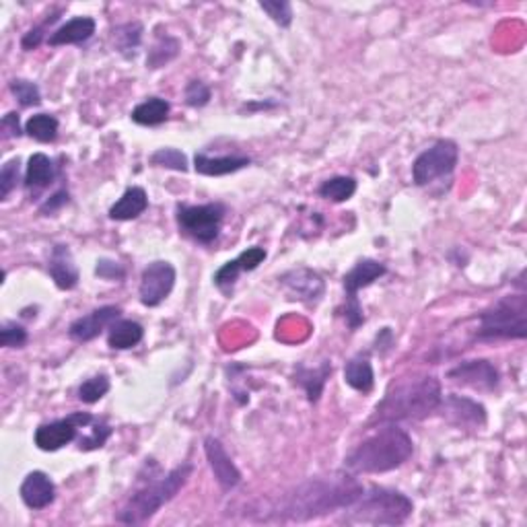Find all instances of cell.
Instances as JSON below:
<instances>
[{
  "label": "cell",
  "instance_id": "1",
  "mask_svg": "<svg viewBox=\"0 0 527 527\" xmlns=\"http://www.w3.org/2000/svg\"><path fill=\"white\" fill-rule=\"evenodd\" d=\"M363 490V484L350 471L309 478L282 497L279 515L289 522H311V519L352 507Z\"/></svg>",
  "mask_w": 527,
  "mask_h": 527
},
{
  "label": "cell",
  "instance_id": "2",
  "mask_svg": "<svg viewBox=\"0 0 527 527\" xmlns=\"http://www.w3.org/2000/svg\"><path fill=\"white\" fill-rule=\"evenodd\" d=\"M441 400V384L433 376L398 379L376 406L369 425H398L404 420H422L439 410Z\"/></svg>",
  "mask_w": 527,
  "mask_h": 527
},
{
  "label": "cell",
  "instance_id": "3",
  "mask_svg": "<svg viewBox=\"0 0 527 527\" xmlns=\"http://www.w3.org/2000/svg\"><path fill=\"white\" fill-rule=\"evenodd\" d=\"M144 466L149 470V476L143 478V474H138L136 490L132 492L126 505H124L122 511L116 515L120 523H147L151 517L157 515V511L161 509L165 503L176 498L177 492L188 484L192 476L190 463H182V466L169 470L168 474H161L159 466L152 460H147Z\"/></svg>",
  "mask_w": 527,
  "mask_h": 527
},
{
  "label": "cell",
  "instance_id": "4",
  "mask_svg": "<svg viewBox=\"0 0 527 527\" xmlns=\"http://www.w3.org/2000/svg\"><path fill=\"white\" fill-rule=\"evenodd\" d=\"M414 454V441L398 425H381L344 457V468L350 474H385L398 470Z\"/></svg>",
  "mask_w": 527,
  "mask_h": 527
},
{
  "label": "cell",
  "instance_id": "5",
  "mask_svg": "<svg viewBox=\"0 0 527 527\" xmlns=\"http://www.w3.org/2000/svg\"><path fill=\"white\" fill-rule=\"evenodd\" d=\"M349 511V522L352 523L402 525L412 517L414 503L400 490L371 487L363 490V495Z\"/></svg>",
  "mask_w": 527,
  "mask_h": 527
},
{
  "label": "cell",
  "instance_id": "6",
  "mask_svg": "<svg viewBox=\"0 0 527 527\" xmlns=\"http://www.w3.org/2000/svg\"><path fill=\"white\" fill-rule=\"evenodd\" d=\"M476 338L484 342L492 340H525L527 338V297L525 293L501 297L478 315Z\"/></svg>",
  "mask_w": 527,
  "mask_h": 527
},
{
  "label": "cell",
  "instance_id": "7",
  "mask_svg": "<svg viewBox=\"0 0 527 527\" xmlns=\"http://www.w3.org/2000/svg\"><path fill=\"white\" fill-rule=\"evenodd\" d=\"M460 163V147L452 138H439L422 151L412 163V182L419 188H428L439 179H449Z\"/></svg>",
  "mask_w": 527,
  "mask_h": 527
},
{
  "label": "cell",
  "instance_id": "8",
  "mask_svg": "<svg viewBox=\"0 0 527 527\" xmlns=\"http://www.w3.org/2000/svg\"><path fill=\"white\" fill-rule=\"evenodd\" d=\"M227 214V206L220 203L208 204H179L176 211V220L179 231L186 238L203 246H211L217 241L223 229V220Z\"/></svg>",
  "mask_w": 527,
  "mask_h": 527
},
{
  "label": "cell",
  "instance_id": "9",
  "mask_svg": "<svg viewBox=\"0 0 527 527\" xmlns=\"http://www.w3.org/2000/svg\"><path fill=\"white\" fill-rule=\"evenodd\" d=\"M93 420L95 416L89 412H73L66 419L39 425L33 441H36V445L41 452H58V449L66 447L68 443L79 439V433L91 425Z\"/></svg>",
  "mask_w": 527,
  "mask_h": 527
},
{
  "label": "cell",
  "instance_id": "10",
  "mask_svg": "<svg viewBox=\"0 0 527 527\" xmlns=\"http://www.w3.org/2000/svg\"><path fill=\"white\" fill-rule=\"evenodd\" d=\"M177 272L173 264L168 260L151 262L141 274V287H138V297L144 307H159L176 287Z\"/></svg>",
  "mask_w": 527,
  "mask_h": 527
},
{
  "label": "cell",
  "instance_id": "11",
  "mask_svg": "<svg viewBox=\"0 0 527 527\" xmlns=\"http://www.w3.org/2000/svg\"><path fill=\"white\" fill-rule=\"evenodd\" d=\"M279 284L290 301L317 305L325 295V281L322 274L307 266H297L282 272Z\"/></svg>",
  "mask_w": 527,
  "mask_h": 527
},
{
  "label": "cell",
  "instance_id": "12",
  "mask_svg": "<svg viewBox=\"0 0 527 527\" xmlns=\"http://www.w3.org/2000/svg\"><path fill=\"white\" fill-rule=\"evenodd\" d=\"M447 379H452L455 385L470 387L476 392H495L501 384V373L487 359L463 360L447 371Z\"/></svg>",
  "mask_w": 527,
  "mask_h": 527
},
{
  "label": "cell",
  "instance_id": "13",
  "mask_svg": "<svg viewBox=\"0 0 527 527\" xmlns=\"http://www.w3.org/2000/svg\"><path fill=\"white\" fill-rule=\"evenodd\" d=\"M122 309L117 305H103L99 309L89 311V314L81 315L79 320H74L68 328V336L74 342H91L103 330H108L116 320H120Z\"/></svg>",
  "mask_w": 527,
  "mask_h": 527
},
{
  "label": "cell",
  "instance_id": "14",
  "mask_svg": "<svg viewBox=\"0 0 527 527\" xmlns=\"http://www.w3.org/2000/svg\"><path fill=\"white\" fill-rule=\"evenodd\" d=\"M204 455L211 466L214 480L219 482V487L223 490H233L241 482V471L235 466L231 455L227 454V449L217 436H206L204 439Z\"/></svg>",
  "mask_w": 527,
  "mask_h": 527
},
{
  "label": "cell",
  "instance_id": "15",
  "mask_svg": "<svg viewBox=\"0 0 527 527\" xmlns=\"http://www.w3.org/2000/svg\"><path fill=\"white\" fill-rule=\"evenodd\" d=\"M266 249L260 247V246H252L247 247L246 252H241L238 258L235 260H229L227 264H223L217 272H214L212 281L217 287L223 290L225 295H229L235 287V282H238L239 274L241 272H252V270H255L260 266V264H264V260H266Z\"/></svg>",
  "mask_w": 527,
  "mask_h": 527
},
{
  "label": "cell",
  "instance_id": "16",
  "mask_svg": "<svg viewBox=\"0 0 527 527\" xmlns=\"http://www.w3.org/2000/svg\"><path fill=\"white\" fill-rule=\"evenodd\" d=\"M439 410L447 414V419L457 427H474L480 428L487 425V408L480 402L463 398V395H443Z\"/></svg>",
  "mask_w": 527,
  "mask_h": 527
},
{
  "label": "cell",
  "instance_id": "17",
  "mask_svg": "<svg viewBox=\"0 0 527 527\" xmlns=\"http://www.w3.org/2000/svg\"><path fill=\"white\" fill-rule=\"evenodd\" d=\"M21 501L25 503V507H30L33 511H41L56 501V484L46 471L36 470L30 471L25 476V480L21 482L19 488Z\"/></svg>",
  "mask_w": 527,
  "mask_h": 527
},
{
  "label": "cell",
  "instance_id": "18",
  "mask_svg": "<svg viewBox=\"0 0 527 527\" xmlns=\"http://www.w3.org/2000/svg\"><path fill=\"white\" fill-rule=\"evenodd\" d=\"M48 272H50L54 284L60 290H73L79 287V268H76L71 247L66 244H56L52 247L50 260H48Z\"/></svg>",
  "mask_w": 527,
  "mask_h": 527
},
{
  "label": "cell",
  "instance_id": "19",
  "mask_svg": "<svg viewBox=\"0 0 527 527\" xmlns=\"http://www.w3.org/2000/svg\"><path fill=\"white\" fill-rule=\"evenodd\" d=\"M387 268L385 264H381L377 260L365 258L359 260L355 266H352L350 272L344 274L342 284H344V299L349 301H357L359 299V290H363L367 287H371L373 282L379 281L381 276H385Z\"/></svg>",
  "mask_w": 527,
  "mask_h": 527
},
{
  "label": "cell",
  "instance_id": "20",
  "mask_svg": "<svg viewBox=\"0 0 527 527\" xmlns=\"http://www.w3.org/2000/svg\"><path fill=\"white\" fill-rule=\"evenodd\" d=\"M332 369H334V367H332V360H322L317 367H307L303 363L295 367L293 381L299 387H303V392L307 395L311 404H317V402H320L324 387L332 376Z\"/></svg>",
  "mask_w": 527,
  "mask_h": 527
},
{
  "label": "cell",
  "instance_id": "21",
  "mask_svg": "<svg viewBox=\"0 0 527 527\" xmlns=\"http://www.w3.org/2000/svg\"><path fill=\"white\" fill-rule=\"evenodd\" d=\"M252 165V159L244 155H225V157H208L204 152H198L194 157V169L200 176L206 177H223L229 173H238Z\"/></svg>",
  "mask_w": 527,
  "mask_h": 527
},
{
  "label": "cell",
  "instance_id": "22",
  "mask_svg": "<svg viewBox=\"0 0 527 527\" xmlns=\"http://www.w3.org/2000/svg\"><path fill=\"white\" fill-rule=\"evenodd\" d=\"M97 30V21L93 17H74L54 30L48 38L50 46H71V44H85L93 38Z\"/></svg>",
  "mask_w": 527,
  "mask_h": 527
},
{
  "label": "cell",
  "instance_id": "23",
  "mask_svg": "<svg viewBox=\"0 0 527 527\" xmlns=\"http://www.w3.org/2000/svg\"><path fill=\"white\" fill-rule=\"evenodd\" d=\"M346 385L359 393H371L376 387V373H373L371 359L367 352H359L344 365Z\"/></svg>",
  "mask_w": 527,
  "mask_h": 527
},
{
  "label": "cell",
  "instance_id": "24",
  "mask_svg": "<svg viewBox=\"0 0 527 527\" xmlns=\"http://www.w3.org/2000/svg\"><path fill=\"white\" fill-rule=\"evenodd\" d=\"M149 208V196L141 186H132L122 194L120 200L109 208V219L112 220H134Z\"/></svg>",
  "mask_w": 527,
  "mask_h": 527
},
{
  "label": "cell",
  "instance_id": "25",
  "mask_svg": "<svg viewBox=\"0 0 527 527\" xmlns=\"http://www.w3.org/2000/svg\"><path fill=\"white\" fill-rule=\"evenodd\" d=\"M54 179H56V163H54V159L44 155V152L31 155L25 168V188L30 192L44 190L50 184H54Z\"/></svg>",
  "mask_w": 527,
  "mask_h": 527
},
{
  "label": "cell",
  "instance_id": "26",
  "mask_svg": "<svg viewBox=\"0 0 527 527\" xmlns=\"http://www.w3.org/2000/svg\"><path fill=\"white\" fill-rule=\"evenodd\" d=\"M144 328L134 320H116L108 328V344L114 350H130L143 342Z\"/></svg>",
  "mask_w": 527,
  "mask_h": 527
},
{
  "label": "cell",
  "instance_id": "27",
  "mask_svg": "<svg viewBox=\"0 0 527 527\" xmlns=\"http://www.w3.org/2000/svg\"><path fill=\"white\" fill-rule=\"evenodd\" d=\"M171 112L169 101H165L163 97H149L143 103L132 109V122L138 124V126H159V124L168 122Z\"/></svg>",
  "mask_w": 527,
  "mask_h": 527
},
{
  "label": "cell",
  "instance_id": "28",
  "mask_svg": "<svg viewBox=\"0 0 527 527\" xmlns=\"http://www.w3.org/2000/svg\"><path fill=\"white\" fill-rule=\"evenodd\" d=\"M143 33H144V27L143 23H138V21H130V23L117 25L112 31L116 50L120 52L122 56L134 58L138 46H141L143 41Z\"/></svg>",
  "mask_w": 527,
  "mask_h": 527
},
{
  "label": "cell",
  "instance_id": "29",
  "mask_svg": "<svg viewBox=\"0 0 527 527\" xmlns=\"http://www.w3.org/2000/svg\"><path fill=\"white\" fill-rule=\"evenodd\" d=\"M179 50H182V44H179L177 38L169 36V33H159L155 44L151 46L149 56H147V68H163L169 65L171 60L177 58Z\"/></svg>",
  "mask_w": 527,
  "mask_h": 527
},
{
  "label": "cell",
  "instance_id": "30",
  "mask_svg": "<svg viewBox=\"0 0 527 527\" xmlns=\"http://www.w3.org/2000/svg\"><path fill=\"white\" fill-rule=\"evenodd\" d=\"M357 192V179L350 176H336L325 179V182L317 188L320 198L330 200V203H346L355 196Z\"/></svg>",
  "mask_w": 527,
  "mask_h": 527
},
{
  "label": "cell",
  "instance_id": "31",
  "mask_svg": "<svg viewBox=\"0 0 527 527\" xmlns=\"http://www.w3.org/2000/svg\"><path fill=\"white\" fill-rule=\"evenodd\" d=\"M58 120L52 114H36L25 122V134L38 143H52L58 136Z\"/></svg>",
  "mask_w": 527,
  "mask_h": 527
},
{
  "label": "cell",
  "instance_id": "32",
  "mask_svg": "<svg viewBox=\"0 0 527 527\" xmlns=\"http://www.w3.org/2000/svg\"><path fill=\"white\" fill-rule=\"evenodd\" d=\"M149 161H151V165H155V168H163V169H171V171H179V173H186L190 169V161H188V157H186V152H182L179 149H173V147L157 149L149 157Z\"/></svg>",
  "mask_w": 527,
  "mask_h": 527
},
{
  "label": "cell",
  "instance_id": "33",
  "mask_svg": "<svg viewBox=\"0 0 527 527\" xmlns=\"http://www.w3.org/2000/svg\"><path fill=\"white\" fill-rule=\"evenodd\" d=\"M87 435H81L79 439V449L81 452H95V449H101L106 445L109 436H112V427L108 425L106 420L95 419L91 425L87 427Z\"/></svg>",
  "mask_w": 527,
  "mask_h": 527
},
{
  "label": "cell",
  "instance_id": "34",
  "mask_svg": "<svg viewBox=\"0 0 527 527\" xmlns=\"http://www.w3.org/2000/svg\"><path fill=\"white\" fill-rule=\"evenodd\" d=\"M109 387H112L109 377L106 376V373H99V376L82 381L79 387V400L82 402V404H97L101 398H106Z\"/></svg>",
  "mask_w": 527,
  "mask_h": 527
},
{
  "label": "cell",
  "instance_id": "35",
  "mask_svg": "<svg viewBox=\"0 0 527 527\" xmlns=\"http://www.w3.org/2000/svg\"><path fill=\"white\" fill-rule=\"evenodd\" d=\"M11 93L17 97L21 108H36L41 103V91L38 82L25 81V79H13L9 82Z\"/></svg>",
  "mask_w": 527,
  "mask_h": 527
},
{
  "label": "cell",
  "instance_id": "36",
  "mask_svg": "<svg viewBox=\"0 0 527 527\" xmlns=\"http://www.w3.org/2000/svg\"><path fill=\"white\" fill-rule=\"evenodd\" d=\"M21 182V161L19 157L9 159L0 169V200H9L11 192L17 188Z\"/></svg>",
  "mask_w": 527,
  "mask_h": 527
},
{
  "label": "cell",
  "instance_id": "37",
  "mask_svg": "<svg viewBox=\"0 0 527 527\" xmlns=\"http://www.w3.org/2000/svg\"><path fill=\"white\" fill-rule=\"evenodd\" d=\"M260 9L268 13V17L274 21L276 25H281L287 30L293 23V6L287 0H262Z\"/></svg>",
  "mask_w": 527,
  "mask_h": 527
},
{
  "label": "cell",
  "instance_id": "38",
  "mask_svg": "<svg viewBox=\"0 0 527 527\" xmlns=\"http://www.w3.org/2000/svg\"><path fill=\"white\" fill-rule=\"evenodd\" d=\"M211 97H212V91L204 81L194 79L184 89V101H186V106H190V108L198 109V108L208 106V103H211Z\"/></svg>",
  "mask_w": 527,
  "mask_h": 527
},
{
  "label": "cell",
  "instance_id": "39",
  "mask_svg": "<svg viewBox=\"0 0 527 527\" xmlns=\"http://www.w3.org/2000/svg\"><path fill=\"white\" fill-rule=\"evenodd\" d=\"M27 340H30V334L17 322H4L0 328V346L4 349H23Z\"/></svg>",
  "mask_w": 527,
  "mask_h": 527
},
{
  "label": "cell",
  "instance_id": "40",
  "mask_svg": "<svg viewBox=\"0 0 527 527\" xmlns=\"http://www.w3.org/2000/svg\"><path fill=\"white\" fill-rule=\"evenodd\" d=\"M56 21H58V13H54V15L48 17L41 25L31 27V30L27 31L25 36H23V39H21V48H23V50H27V52L36 50V48L41 44V41L46 39L48 27H50L52 23H56Z\"/></svg>",
  "mask_w": 527,
  "mask_h": 527
},
{
  "label": "cell",
  "instance_id": "41",
  "mask_svg": "<svg viewBox=\"0 0 527 527\" xmlns=\"http://www.w3.org/2000/svg\"><path fill=\"white\" fill-rule=\"evenodd\" d=\"M95 274L99 276L103 281H109V282H120L126 279V270H124L122 264H117L114 260H108V258H101L97 262L95 266Z\"/></svg>",
  "mask_w": 527,
  "mask_h": 527
},
{
  "label": "cell",
  "instance_id": "42",
  "mask_svg": "<svg viewBox=\"0 0 527 527\" xmlns=\"http://www.w3.org/2000/svg\"><path fill=\"white\" fill-rule=\"evenodd\" d=\"M68 203H71V194H68L66 188H60L58 192H54L44 204L39 206V214H44V217H52V214L62 211V208H65Z\"/></svg>",
  "mask_w": 527,
  "mask_h": 527
},
{
  "label": "cell",
  "instance_id": "43",
  "mask_svg": "<svg viewBox=\"0 0 527 527\" xmlns=\"http://www.w3.org/2000/svg\"><path fill=\"white\" fill-rule=\"evenodd\" d=\"M0 128H3L4 132V138H19L23 136V128H21V122H19V114L17 112H9L4 117L3 122H0Z\"/></svg>",
  "mask_w": 527,
  "mask_h": 527
},
{
  "label": "cell",
  "instance_id": "44",
  "mask_svg": "<svg viewBox=\"0 0 527 527\" xmlns=\"http://www.w3.org/2000/svg\"><path fill=\"white\" fill-rule=\"evenodd\" d=\"M392 346H393L392 330L390 328H384V330H381V334L377 336V352L381 349H392Z\"/></svg>",
  "mask_w": 527,
  "mask_h": 527
}]
</instances>
